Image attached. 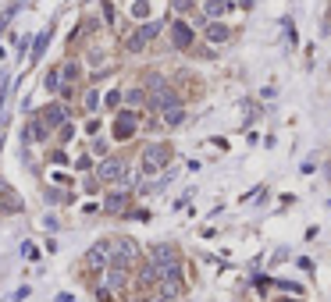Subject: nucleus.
<instances>
[{
    "label": "nucleus",
    "instance_id": "obj_16",
    "mask_svg": "<svg viewBox=\"0 0 331 302\" xmlns=\"http://www.w3.org/2000/svg\"><path fill=\"white\" fill-rule=\"evenodd\" d=\"M107 281L114 284V288H118V284L125 281V277H121V267H118V263H111V274H107Z\"/></svg>",
    "mask_w": 331,
    "mask_h": 302
},
{
    "label": "nucleus",
    "instance_id": "obj_22",
    "mask_svg": "<svg viewBox=\"0 0 331 302\" xmlns=\"http://www.w3.org/2000/svg\"><path fill=\"white\" fill-rule=\"evenodd\" d=\"M0 103H4V89H0Z\"/></svg>",
    "mask_w": 331,
    "mask_h": 302
},
{
    "label": "nucleus",
    "instance_id": "obj_19",
    "mask_svg": "<svg viewBox=\"0 0 331 302\" xmlns=\"http://www.w3.org/2000/svg\"><path fill=\"white\" fill-rule=\"evenodd\" d=\"M128 103H132V107H139V103H146V96L139 93V89H135V93H128Z\"/></svg>",
    "mask_w": 331,
    "mask_h": 302
},
{
    "label": "nucleus",
    "instance_id": "obj_4",
    "mask_svg": "<svg viewBox=\"0 0 331 302\" xmlns=\"http://www.w3.org/2000/svg\"><path fill=\"white\" fill-rule=\"evenodd\" d=\"M107 256H111V242H100V246H93V249H89L86 252V267H103V263H107Z\"/></svg>",
    "mask_w": 331,
    "mask_h": 302
},
{
    "label": "nucleus",
    "instance_id": "obj_13",
    "mask_svg": "<svg viewBox=\"0 0 331 302\" xmlns=\"http://www.w3.org/2000/svg\"><path fill=\"white\" fill-rule=\"evenodd\" d=\"M107 210H111V214L125 210V195H121V192H118V195H111V199H107Z\"/></svg>",
    "mask_w": 331,
    "mask_h": 302
},
{
    "label": "nucleus",
    "instance_id": "obj_7",
    "mask_svg": "<svg viewBox=\"0 0 331 302\" xmlns=\"http://www.w3.org/2000/svg\"><path fill=\"white\" fill-rule=\"evenodd\" d=\"M132 132H135V117H132V114H118V121H114V135H118V139H128Z\"/></svg>",
    "mask_w": 331,
    "mask_h": 302
},
{
    "label": "nucleus",
    "instance_id": "obj_11",
    "mask_svg": "<svg viewBox=\"0 0 331 302\" xmlns=\"http://www.w3.org/2000/svg\"><path fill=\"white\" fill-rule=\"evenodd\" d=\"M207 36L214 39V43H224V39H228V28H224V25H210V28H207Z\"/></svg>",
    "mask_w": 331,
    "mask_h": 302
},
{
    "label": "nucleus",
    "instance_id": "obj_21",
    "mask_svg": "<svg viewBox=\"0 0 331 302\" xmlns=\"http://www.w3.org/2000/svg\"><path fill=\"white\" fill-rule=\"evenodd\" d=\"M192 7V0H175V11H189Z\"/></svg>",
    "mask_w": 331,
    "mask_h": 302
},
{
    "label": "nucleus",
    "instance_id": "obj_9",
    "mask_svg": "<svg viewBox=\"0 0 331 302\" xmlns=\"http://www.w3.org/2000/svg\"><path fill=\"white\" fill-rule=\"evenodd\" d=\"M47 43H50V32H39V36H36V47H32V60H39V57H43V50H47Z\"/></svg>",
    "mask_w": 331,
    "mask_h": 302
},
{
    "label": "nucleus",
    "instance_id": "obj_2",
    "mask_svg": "<svg viewBox=\"0 0 331 302\" xmlns=\"http://www.w3.org/2000/svg\"><path fill=\"white\" fill-rule=\"evenodd\" d=\"M135 242L132 238H118L114 246H111V263H118V267H125V263H132L135 260Z\"/></svg>",
    "mask_w": 331,
    "mask_h": 302
},
{
    "label": "nucleus",
    "instance_id": "obj_18",
    "mask_svg": "<svg viewBox=\"0 0 331 302\" xmlns=\"http://www.w3.org/2000/svg\"><path fill=\"white\" fill-rule=\"evenodd\" d=\"M57 85H61V75H57V68L47 75V89H57Z\"/></svg>",
    "mask_w": 331,
    "mask_h": 302
},
{
    "label": "nucleus",
    "instance_id": "obj_1",
    "mask_svg": "<svg viewBox=\"0 0 331 302\" xmlns=\"http://www.w3.org/2000/svg\"><path fill=\"white\" fill-rule=\"evenodd\" d=\"M150 103H153V107H160V110H171V107H178V96L171 93L168 89V82L160 79V75H150Z\"/></svg>",
    "mask_w": 331,
    "mask_h": 302
},
{
    "label": "nucleus",
    "instance_id": "obj_14",
    "mask_svg": "<svg viewBox=\"0 0 331 302\" xmlns=\"http://www.w3.org/2000/svg\"><path fill=\"white\" fill-rule=\"evenodd\" d=\"M139 281H143V284L157 281V267H153V263H146V267H143V274H139Z\"/></svg>",
    "mask_w": 331,
    "mask_h": 302
},
{
    "label": "nucleus",
    "instance_id": "obj_3",
    "mask_svg": "<svg viewBox=\"0 0 331 302\" xmlns=\"http://www.w3.org/2000/svg\"><path fill=\"white\" fill-rule=\"evenodd\" d=\"M157 32H160V22H150L146 28H139V32H135V36L128 39V47H132V50H143V47H146V43L153 39Z\"/></svg>",
    "mask_w": 331,
    "mask_h": 302
},
{
    "label": "nucleus",
    "instance_id": "obj_8",
    "mask_svg": "<svg viewBox=\"0 0 331 302\" xmlns=\"http://www.w3.org/2000/svg\"><path fill=\"white\" fill-rule=\"evenodd\" d=\"M146 160L164 164V160H168V149H164V146H146Z\"/></svg>",
    "mask_w": 331,
    "mask_h": 302
},
{
    "label": "nucleus",
    "instance_id": "obj_5",
    "mask_svg": "<svg viewBox=\"0 0 331 302\" xmlns=\"http://www.w3.org/2000/svg\"><path fill=\"white\" fill-rule=\"evenodd\" d=\"M171 43H175L178 50L192 47V28H189L185 22H175V25H171Z\"/></svg>",
    "mask_w": 331,
    "mask_h": 302
},
{
    "label": "nucleus",
    "instance_id": "obj_6",
    "mask_svg": "<svg viewBox=\"0 0 331 302\" xmlns=\"http://www.w3.org/2000/svg\"><path fill=\"white\" fill-rule=\"evenodd\" d=\"M100 178H107V181L125 178V164H121V160H103V164H100Z\"/></svg>",
    "mask_w": 331,
    "mask_h": 302
},
{
    "label": "nucleus",
    "instance_id": "obj_17",
    "mask_svg": "<svg viewBox=\"0 0 331 302\" xmlns=\"http://www.w3.org/2000/svg\"><path fill=\"white\" fill-rule=\"evenodd\" d=\"M160 292H164V295H175V292H178V281H175V277H164Z\"/></svg>",
    "mask_w": 331,
    "mask_h": 302
},
{
    "label": "nucleus",
    "instance_id": "obj_20",
    "mask_svg": "<svg viewBox=\"0 0 331 302\" xmlns=\"http://www.w3.org/2000/svg\"><path fill=\"white\" fill-rule=\"evenodd\" d=\"M86 107H89V110H96V107H100V103H96V93H93V89H89V93H86Z\"/></svg>",
    "mask_w": 331,
    "mask_h": 302
},
{
    "label": "nucleus",
    "instance_id": "obj_10",
    "mask_svg": "<svg viewBox=\"0 0 331 302\" xmlns=\"http://www.w3.org/2000/svg\"><path fill=\"white\" fill-rule=\"evenodd\" d=\"M64 117H68V114H64V107H57V103L47 110V121H50V125H64Z\"/></svg>",
    "mask_w": 331,
    "mask_h": 302
},
{
    "label": "nucleus",
    "instance_id": "obj_15",
    "mask_svg": "<svg viewBox=\"0 0 331 302\" xmlns=\"http://www.w3.org/2000/svg\"><path fill=\"white\" fill-rule=\"evenodd\" d=\"M29 135H32V139L39 142V139H43L47 132H43V125H39V121H32V125H29V132H25V139H29Z\"/></svg>",
    "mask_w": 331,
    "mask_h": 302
},
{
    "label": "nucleus",
    "instance_id": "obj_12",
    "mask_svg": "<svg viewBox=\"0 0 331 302\" xmlns=\"http://www.w3.org/2000/svg\"><path fill=\"white\" fill-rule=\"evenodd\" d=\"M228 11V0H207V14H224Z\"/></svg>",
    "mask_w": 331,
    "mask_h": 302
}]
</instances>
